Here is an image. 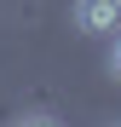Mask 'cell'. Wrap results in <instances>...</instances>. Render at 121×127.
Wrapping results in <instances>:
<instances>
[{"label": "cell", "mask_w": 121, "mask_h": 127, "mask_svg": "<svg viewBox=\"0 0 121 127\" xmlns=\"http://www.w3.org/2000/svg\"><path fill=\"white\" fill-rule=\"evenodd\" d=\"M81 35H115L121 29V0H75L69 6Z\"/></svg>", "instance_id": "obj_1"}, {"label": "cell", "mask_w": 121, "mask_h": 127, "mask_svg": "<svg viewBox=\"0 0 121 127\" xmlns=\"http://www.w3.org/2000/svg\"><path fill=\"white\" fill-rule=\"evenodd\" d=\"M110 75H115V81H121V29H115V35H110Z\"/></svg>", "instance_id": "obj_2"}, {"label": "cell", "mask_w": 121, "mask_h": 127, "mask_svg": "<svg viewBox=\"0 0 121 127\" xmlns=\"http://www.w3.org/2000/svg\"><path fill=\"white\" fill-rule=\"evenodd\" d=\"M17 127H58V121H52V116H23Z\"/></svg>", "instance_id": "obj_3"}, {"label": "cell", "mask_w": 121, "mask_h": 127, "mask_svg": "<svg viewBox=\"0 0 121 127\" xmlns=\"http://www.w3.org/2000/svg\"><path fill=\"white\" fill-rule=\"evenodd\" d=\"M115 127H121V121H115Z\"/></svg>", "instance_id": "obj_4"}]
</instances>
